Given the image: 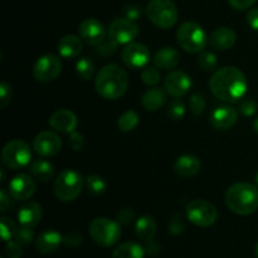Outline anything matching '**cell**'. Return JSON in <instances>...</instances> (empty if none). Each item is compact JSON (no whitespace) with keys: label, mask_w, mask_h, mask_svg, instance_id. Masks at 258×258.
I'll return each instance as SVG.
<instances>
[{"label":"cell","mask_w":258,"mask_h":258,"mask_svg":"<svg viewBox=\"0 0 258 258\" xmlns=\"http://www.w3.org/2000/svg\"><path fill=\"white\" fill-rule=\"evenodd\" d=\"M246 75L237 67H223L216 71L209 80V90L224 102H237L247 92Z\"/></svg>","instance_id":"obj_1"},{"label":"cell","mask_w":258,"mask_h":258,"mask_svg":"<svg viewBox=\"0 0 258 258\" xmlns=\"http://www.w3.org/2000/svg\"><path fill=\"white\" fill-rule=\"evenodd\" d=\"M95 88L105 100H117L128 88L127 73L117 64L105 66L96 76Z\"/></svg>","instance_id":"obj_2"},{"label":"cell","mask_w":258,"mask_h":258,"mask_svg":"<svg viewBox=\"0 0 258 258\" xmlns=\"http://www.w3.org/2000/svg\"><path fill=\"white\" fill-rule=\"evenodd\" d=\"M227 207L238 216H249L258 209V186L249 183H236L226 193Z\"/></svg>","instance_id":"obj_3"},{"label":"cell","mask_w":258,"mask_h":258,"mask_svg":"<svg viewBox=\"0 0 258 258\" xmlns=\"http://www.w3.org/2000/svg\"><path fill=\"white\" fill-rule=\"evenodd\" d=\"M83 189V176L73 169L63 170L53 184V190L59 201L73 202L80 197Z\"/></svg>","instance_id":"obj_4"},{"label":"cell","mask_w":258,"mask_h":258,"mask_svg":"<svg viewBox=\"0 0 258 258\" xmlns=\"http://www.w3.org/2000/svg\"><path fill=\"white\" fill-rule=\"evenodd\" d=\"M146 15L154 25L161 29L174 27L179 19L178 8L171 0H150L146 5Z\"/></svg>","instance_id":"obj_5"},{"label":"cell","mask_w":258,"mask_h":258,"mask_svg":"<svg viewBox=\"0 0 258 258\" xmlns=\"http://www.w3.org/2000/svg\"><path fill=\"white\" fill-rule=\"evenodd\" d=\"M176 40L181 49L188 53H199L204 49L208 42L203 28L196 22H185L178 28Z\"/></svg>","instance_id":"obj_6"},{"label":"cell","mask_w":258,"mask_h":258,"mask_svg":"<svg viewBox=\"0 0 258 258\" xmlns=\"http://www.w3.org/2000/svg\"><path fill=\"white\" fill-rule=\"evenodd\" d=\"M88 233L95 243L102 247H111L118 242L121 237V227L118 222L102 217L91 222Z\"/></svg>","instance_id":"obj_7"},{"label":"cell","mask_w":258,"mask_h":258,"mask_svg":"<svg viewBox=\"0 0 258 258\" xmlns=\"http://www.w3.org/2000/svg\"><path fill=\"white\" fill-rule=\"evenodd\" d=\"M186 218L197 227L208 228L218 219V212L213 203L206 199H194L186 207Z\"/></svg>","instance_id":"obj_8"},{"label":"cell","mask_w":258,"mask_h":258,"mask_svg":"<svg viewBox=\"0 0 258 258\" xmlns=\"http://www.w3.org/2000/svg\"><path fill=\"white\" fill-rule=\"evenodd\" d=\"M32 160L30 146L23 140H12L3 148L2 161L8 169L24 168Z\"/></svg>","instance_id":"obj_9"},{"label":"cell","mask_w":258,"mask_h":258,"mask_svg":"<svg viewBox=\"0 0 258 258\" xmlns=\"http://www.w3.org/2000/svg\"><path fill=\"white\" fill-rule=\"evenodd\" d=\"M62 72V62L54 54H44L35 62L33 76L39 82H52L57 80Z\"/></svg>","instance_id":"obj_10"},{"label":"cell","mask_w":258,"mask_h":258,"mask_svg":"<svg viewBox=\"0 0 258 258\" xmlns=\"http://www.w3.org/2000/svg\"><path fill=\"white\" fill-rule=\"evenodd\" d=\"M108 38L118 44H128L139 35V25L126 18H116L108 27Z\"/></svg>","instance_id":"obj_11"},{"label":"cell","mask_w":258,"mask_h":258,"mask_svg":"<svg viewBox=\"0 0 258 258\" xmlns=\"http://www.w3.org/2000/svg\"><path fill=\"white\" fill-rule=\"evenodd\" d=\"M121 59L123 64L133 70L145 68L150 62V50L141 43H128L121 52Z\"/></svg>","instance_id":"obj_12"},{"label":"cell","mask_w":258,"mask_h":258,"mask_svg":"<svg viewBox=\"0 0 258 258\" xmlns=\"http://www.w3.org/2000/svg\"><path fill=\"white\" fill-rule=\"evenodd\" d=\"M62 148V140L53 131H42L35 136L33 141V149L38 155L43 158H50L57 155Z\"/></svg>","instance_id":"obj_13"},{"label":"cell","mask_w":258,"mask_h":258,"mask_svg":"<svg viewBox=\"0 0 258 258\" xmlns=\"http://www.w3.org/2000/svg\"><path fill=\"white\" fill-rule=\"evenodd\" d=\"M191 78L183 71H171L164 80L166 92L174 98H181L191 88Z\"/></svg>","instance_id":"obj_14"},{"label":"cell","mask_w":258,"mask_h":258,"mask_svg":"<svg viewBox=\"0 0 258 258\" xmlns=\"http://www.w3.org/2000/svg\"><path fill=\"white\" fill-rule=\"evenodd\" d=\"M35 190L37 185L34 180L27 174H18L9 183V194L15 201H29L35 194Z\"/></svg>","instance_id":"obj_15"},{"label":"cell","mask_w":258,"mask_h":258,"mask_svg":"<svg viewBox=\"0 0 258 258\" xmlns=\"http://www.w3.org/2000/svg\"><path fill=\"white\" fill-rule=\"evenodd\" d=\"M81 38L90 45H98L105 40L106 28L102 23L95 18H87L80 24Z\"/></svg>","instance_id":"obj_16"},{"label":"cell","mask_w":258,"mask_h":258,"mask_svg":"<svg viewBox=\"0 0 258 258\" xmlns=\"http://www.w3.org/2000/svg\"><path fill=\"white\" fill-rule=\"evenodd\" d=\"M237 121H238V112L231 106L217 107L211 115V125L216 130H229L236 125Z\"/></svg>","instance_id":"obj_17"},{"label":"cell","mask_w":258,"mask_h":258,"mask_svg":"<svg viewBox=\"0 0 258 258\" xmlns=\"http://www.w3.org/2000/svg\"><path fill=\"white\" fill-rule=\"evenodd\" d=\"M50 127L58 133L71 134L76 130L78 125V118L72 111L58 110L49 118Z\"/></svg>","instance_id":"obj_18"},{"label":"cell","mask_w":258,"mask_h":258,"mask_svg":"<svg viewBox=\"0 0 258 258\" xmlns=\"http://www.w3.org/2000/svg\"><path fill=\"white\" fill-rule=\"evenodd\" d=\"M42 207L37 202L27 201L18 211V221L20 226L28 227V228H34L42 221Z\"/></svg>","instance_id":"obj_19"},{"label":"cell","mask_w":258,"mask_h":258,"mask_svg":"<svg viewBox=\"0 0 258 258\" xmlns=\"http://www.w3.org/2000/svg\"><path fill=\"white\" fill-rule=\"evenodd\" d=\"M63 238L64 237H62L59 232L49 229L38 236V238L35 239V248L39 253L50 254L59 248L60 244L63 243Z\"/></svg>","instance_id":"obj_20"},{"label":"cell","mask_w":258,"mask_h":258,"mask_svg":"<svg viewBox=\"0 0 258 258\" xmlns=\"http://www.w3.org/2000/svg\"><path fill=\"white\" fill-rule=\"evenodd\" d=\"M237 34L228 27H222L214 30L209 37V44L216 50H227L236 44Z\"/></svg>","instance_id":"obj_21"},{"label":"cell","mask_w":258,"mask_h":258,"mask_svg":"<svg viewBox=\"0 0 258 258\" xmlns=\"http://www.w3.org/2000/svg\"><path fill=\"white\" fill-rule=\"evenodd\" d=\"M201 169V160L194 155H181L174 163V171L181 178H193Z\"/></svg>","instance_id":"obj_22"},{"label":"cell","mask_w":258,"mask_h":258,"mask_svg":"<svg viewBox=\"0 0 258 258\" xmlns=\"http://www.w3.org/2000/svg\"><path fill=\"white\" fill-rule=\"evenodd\" d=\"M153 62L159 70H173L180 62V53L171 47H164L154 54Z\"/></svg>","instance_id":"obj_23"},{"label":"cell","mask_w":258,"mask_h":258,"mask_svg":"<svg viewBox=\"0 0 258 258\" xmlns=\"http://www.w3.org/2000/svg\"><path fill=\"white\" fill-rule=\"evenodd\" d=\"M168 95L169 93L164 88H149L141 97V105L146 111H158L165 105L168 101Z\"/></svg>","instance_id":"obj_24"},{"label":"cell","mask_w":258,"mask_h":258,"mask_svg":"<svg viewBox=\"0 0 258 258\" xmlns=\"http://www.w3.org/2000/svg\"><path fill=\"white\" fill-rule=\"evenodd\" d=\"M82 40L77 35H64L63 38H60L59 43H58V52H59V54L63 58H67V59L78 57L81 52H82Z\"/></svg>","instance_id":"obj_25"},{"label":"cell","mask_w":258,"mask_h":258,"mask_svg":"<svg viewBox=\"0 0 258 258\" xmlns=\"http://www.w3.org/2000/svg\"><path fill=\"white\" fill-rule=\"evenodd\" d=\"M135 234L140 241H153L156 234V222L153 217L144 216L136 221Z\"/></svg>","instance_id":"obj_26"},{"label":"cell","mask_w":258,"mask_h":258,"mask_svg":"<svg viewBox=\"0 0 258 258\" xmlns=\"http://www.w3.org/2000/svg\"><path fill=\"white\" fill-rule=\"evenodd\" d=\"M29 170L32 175L39 181L47 183L54 175V168L49 161L44 160V159H35L30 163Z\"/></svg>","instance_id":"obj_27"},{"label":"cell","mask_w":258,"mask_h":258,"mask_svg":"<svg viewBox=\"0 0 258 258\" xmlns=\"http://www.w3.org/2000/svg\"><path fill=\"white\" fill-rule=\"evenodd\" d=\"M145 253V248L136 242H125L116 247L112 258H144Z\"/></svg>","instance_id":"obj_28"},{"label":"cell","mask_w":258,"mask_h":258,"mask_svg":"<svg viewBox=\"0 0 258 258\" xmlns=\"http://www.w3.org/2000/svg\"><path fill=\"white\" fill-rule=\"evenodd\" d=\"M139 121H140V117H139L138 112H135L133 110H128L118 117L117 127L122 133H130V131H133L139 125Z\"/></svg>","instance_id":"obj_29"},{"label":"cell","mask_w":258,"mask_h":258,"mask_svg":"<svg viewBox=\"0 0 258 258\" xmlns=\"http://www.w3.org/2000/svg\"><path fill=\"white\" fill-rule=\"evenodd\" d=\"M76 72H77V75L82 80L88 81L93 77L95 64H93V62L88 57H83L81 59H78L77 63H76Z\"/></svg>","instance_id":"obj_30"},{"label":"cell","mask_w":258,"mask_h":258,"mask_svg":"<svg viewBox=\"0 0 258 258\" xmlns=\"http://www.w3.org/2000/svg\"><path fill=\"white\" fill-rule=\"evenodd\" d=\"M86 186H87L88 191L93 196H101L106 191V188H107V184H106L105 179L100 175H93L87 176L86 179Z\"/></svg>","instance_id":"obj_31"},{"label":"cell","mask_w":258,"mask_h":258,"mask_svg":"<svg viewBox=\"0 0 258 258\" xmlns=\"http://www.w3.org/2000/svg\"><path fill=\"white\" fill-rule=\"evenodd\" d=\"M17 224L14 223V221L8 217H2L0 218V232H2V238L4 239L5 242L12 241L15 237L18 232Z\"/></svg>","instance_id":"obj_32"},{"label":"cell","mask_w":258,"mask_h":258,"mask_svg":"<svg viewBox=\"0 0 258 258\" xmlns=\"http://www.w3.org/2000/svg\"><path fill=\"white\" fill-rule=\"evenodd\" d=\"M161 76L159 72V68L156 66H146L141 72V81L145 83L146 86H155L160 82Z\"/></svg>","instance_id":"obj_33"},{"label":"cell","mask_w":258,"mask_h":258,"mask_svg":"<svg viewBox=\"0 0 258 258\" xmlns=\"http://www.w3.org/2000/svg\"><path fill=\"white\" fill-rule=\"evenodd\" d=\"M198 63L199 66H201L202 70L208 71V72H212V71H214L217 67H218V59H217V55L211 52L202 53L198 58Z\"/></svg>","instance_id":"obj_34"},{"label":"cell","mask_w":258,"mask_h":258,"mask_svg":"<svg viewBox=\"0 0 258 258\" xmlns=\"http://www.w3.org/2000/svg\"><path fill=\"white\" fill-rule=\"evenodd\" d=\"M168 113L170 116V118H173V120H181L184 117V115H185V105L183 103V101L180 98H175L174 101H171L168 108Z\"/></svg>","instance_id":"obj_35"},{"label":"cell","mask_w":258,"mask_h":258,"mask_svg":"<svg viewBox=\"0 0 258 258\" xmlns=\"http://www.w3.org/2000/svg\"><path fill=\"white\" fill-rule=\"evenodd\" d=\"M189 108H190L191 113L196 116L202 115L206 110V100L201 93H193L189 100Z\"/></svg>","instance_id":"obj_36"},{"label":"cell","mask_w":258,"mask_h":258,"mask_svg":"<svg viewBox=\"0 0 258 258\" xmlns=\"http://www.w3.org/2000/svg\"><path fill=\"white\" fill-rule=\"evenodd\" d=\"M96 52L97 54L103 55V57H108V55L115 54L116 50H117L118 43H116L115 40H112L111 38H108V40H103L101 44L96 45Z\"/></svg>","instance_id":"obj_37"},{"label":"cell","mask_w":258,"mask_h":258,"mask_svg":"<svg viewBox=\"0 0 258 258\" xmlns=\"http://www.w3.org/2000/svg\"><path fill=\"white\" fill-rule=\"evenodd\" d=\"M33 238H34V233H33L32 228L22 226L18 229L17 234L14 237V241L18 242L20 246H28V244L32 243Z\"/></svg>","instance_id":"obj_38"},{"label":"cell","mask_w":258,"mask_h":258,"mask_svg":"<svg viewBox=\"0 0 258 258\" xmlns=\"http://www.w3.org/2000/svg\"><path fill=\"white\" fill-rule=\"evenodd\" d=\"M184 231H185V221H184L181 214L176 213L169 223V233L173 234V236H179Z\"/></svg>","instance_id":"obj_39"},{"label":"cell","mask_w":258,"mask_h":258,"mask_svg":"<svg viewBox=\"0 0 258 258\" xmlns=\"http://www.w3.org/2000/svg\"><path fill=\"white\" fill-rule=\"evenodd\" d=\"M141 14H143V10L136 4H127L122 9L123 18H126L128 20H133V22H136L141 17Z\"/></svg>","instance_id":"obj_40"},{"label":"cell","mask_w":258,"mask_h":258,"mask_svg":"<svg viewBox=\"0 0 258 258\" xmlns=\"http://www.w3.org/2000/svg\"><path fill=\"white\" fill-rule=\"evenodd\" d=\"M12 86L7 82L0 83V107L4 108L9 105L10 100H12Z\"/></svg>","instance_id":"obj_41"},{"label":"cell","mask_w":258,"mask_h":258,"mask_svg":"<svg viewBox=\"0 0 258 258\" xmlns=\"http://www.w3.org/2000/svg\"><path fill=\"white\" fill-rule=\"evenodd\" d=\"M257 102L253 98H244L241 102L239 110L244 116H253L257 111Z\"/></svg>","instance_id":"obj_42"},{"label":"cell","mask_w":258,"mask_h":258,"mask_svg":"<svg viewBox=\"0 0 258 258\" xmlns=\"http://www.w3.org/2000/svg\"><path fill=\"white\" fill-rule=\"evenodd\" d=\"M63 243L67 247H71V248H77L83 243V237L77 232H71L63 238Z\"/></svg>","instance_id":"obj_43"},{"label":"cell","mask_w":258,"mask_h":258,"mask_svg":"<svg viewBox=\"0 0 258 258\" xmlns=\"http://www.w3.org/2000/svg\"><path fill=\"white\" fill-rule=\"evenodd\" d=\"M5 252H7V256L9 258H20L23 254L22 246H20V244L15 241L8 242Z\"/></svg>","instance_id":"obj_44"},{"label":"cell","mask_w":258,"mask_h":258,"mask_svg":"<svg viewBox=\"0 0 258 258\" xmlns=\"http://www.w3.org/2000/svg\"><path fill=\"white\" fill-rule=\"evenodd\" d=\"M70 145L72 146V149L75 151L82 150L83 146H85V139H83V135H81L80 133H71L70 136Z\"/></svg>","instance_id":"obj_45"},{"label":"cell","mask_w":258,"mask_h":258,"mask_svg":"<svg viewBox=\"0 0 258 258\" xmlns=\"http://www.w3.org/2000/svg\"><path fill=\"white\" fill-rule=\"evenodd\" d=\"M134 217H135V216H134L133 209L122 208L117 213V222L120 224H123V226H126V224H130L131 222L134 221Z\"/></svg>","instance_id":"obj_46"},{"label":"cell","mask_w":258,"mask_h":258,"mask_svg":"<svg viewBox=\"0 0 258 258\" xmlns=\"http://www.w3.org/2000/svg\"><path fill=\"white\" fill-rule=\"evenodd\" d=\"M228 3L236 10H246L257 3V0H228Z\"/></svg>","instance_id":"obj_47"},{"label":"cell","mask_w":258,"mask_h":258,"mask_svg":"<svg viewBox=\"0 0 258 258\" xmlns=\"http://www.w3.org/2000/svg\"><path fill=\"white\" fill-rule=\"evenodd\" d=\"M247 23H248L251 29L258 32V8H252V9L247 13Z\"/></svg>","instance_id":"obj_48"},{"label":"cell","mask_w":258,"mask_h":258,"mask_svg":"<svg viewBox=\"0 0 258 258\" xmlns=\"http://www.w3.org/2000/svg\"><path fill=\"white\" fill-rule=\"evenodd\" d=\"M10 198H13L10 194H7L5 190H0V212H7L8 209L12 207V202H10Z\"/></svg>","instance_id":"obj_49"},{"label":"cell","mask_w":258,"mask_h":258,"mask_svg":"<svg viewBox=\"0 0 258 258\" xmlns=\"http://www.w3.org/2000/svg\"><path fill=\"white\" fill-rule=\"evenodd\" d=\"M146 247H145V252L149 254H153V256H155L156 253H158L159 251H160V247H159V244L156 243V242L154 241H149L146 242Z\"/></svg>","instance_id":"obj_50"},{"label":"cell","mask_w":258,"mask_h":258,"mask_svg":"<svg viewBox=\"0 0 258 258\" xmlns=\"http://www.w3.org/2000/svg\"><path fill=\"white\" fill-rule=\"evenodd\" d=\"M253 130L256 131V133L258 134V117L256 118V120L253 121Z\"/></svg>","instance_id":"obj_51"},{"label":"cell","mask_w":258,"mask_h":258,"mask_svg":"<svg viewBox=\"0 0 258 258\" xmlns=\"http://www.w3.org/2000/svg\"><path fill=\"white\" fill-rule=\"evenodd\" d=\"M256 256L258 258V242H257V244H256Z\"/></svg>","instance_id":"obj_52"},{"label":"cell","mask_w":258,"mask_h":258,"mask_svg":"<svg viewBox=\"0 0 258 258\" xmlns=\"http://www.w3.org/2000/svg\"><path fill=\"white\" fill-rule=\"evenodd\" d=\"M256 184H257V186H258V173H257V175H256Z\"/></svg>","instance_id":"obj_53"}]
</instances>
